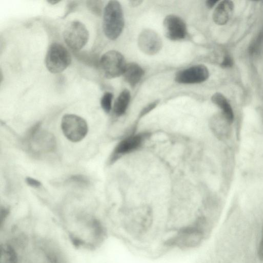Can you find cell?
Returning <instances> with one entry per match:
<instances>
[{
	"mask_svg": "<svg viewBox=\"0 0 263 263\" xmlns=\"http://www.w3.org/2000/svg\"><path fill=\"white\" fill-rule=\"evenodd\" d=\"M17 256L10 246L3 245L1 247L0 263H16Z\"/></svg>",
	"mask_w": 263,
	"mask_h": 263,
	"instance_id": "obj_16",
	"label": "cell"
},
{
	"mask_svg": "<svg viewBox=\"0 0 263 263\" xmlns=\"http://www.w3.org/2000/svg\"><path fill=\"white\" fill-rule=\"evenodd\" d=\"M26 182L28 185L34 188H39L42 185L40 181L30 177L26 178Z\"/></svg>",
	"mask_w": 263,
	"mask_h": 263,
	"instance_id": "obj_21",
	"label": "cell"
},
{
	"mask_svg": "<svg viewBox=\"0 0 263 263\" xmlns=\"http://www.w3.org/2000/svg\"><path fill=\"white\" fill-rule=\"evenodd\" d=\"M9 212V210L6 207H2L1 209L0 221L1 224H2L5 219L7 217Z\"/></svg>",
	"mask_w": 263,
	"mask_h": 263,
	"instance_id": "obj_25",
	"label": "cell"
},
{
	"mask_svg": "<svg viewBox=\"0 0 263 263\" xmlns=\"http://www.w3.org/2000/svg\"><path fill=\"white\" fill-rule=\"evenodd\" d=\"M142 3V1H129L130 5L133 7H136L140 5Z\"/></svg>",
	"mask_w": 263,
	"mask_h": 263,
	"instance_id": "obj_27",
	"label": "cell"
},
{
	"mask_svg": "<svg viewBox=\"0 0 263 263\" xmlns=\"http://www.w3.org/2000/svg\"><path fill=\"white\" fill-rule=\"evenodd\" d=\"M258 255L259 259L263 260V224L262 228L261 238L259 245Z\"/></svg>",
	"mask_w": 263,
	"mask_h": 263,
	"instance_id": "obj_24",
	"label": "cell"
},
{
	"mask_svg": "<svg viewBox=\"0 0 263 263\" xmlns=\"http://www.w3.org/2000/svg\"><path fill=\"white\" fill-rule=\"evenodd\" d=\"M145 135V134L133 135L121 141L114 149L110 158V162H113L119 156L138 148L143 142Z\"/></svg>",
	"mask_w": 263,
	"mask_h": 263,
	"instance_id": "obj_10",
	"label": "cell"
},
{
	"mask_svg": "<svg viewBox=\"0 0 263 263\" xmlns=\"http://www.w3.org/2000/svg\"><path fill=\"white\" fill-rule=\"evenodd\" d=\"M202 236V232L198 228H185L180 230L174 238L169 240L168 243L182 248L195 247L200 242Z\"/></svg>",
	"mask_w": 263,
	"mask_h": 263,
	"instance_id": "obj_8",
	"label": "cell"
},
{
	"mask_svg": "<svg viewBox=\"0 0 263 263\" xmlns=\"http://www.w3.org/2000/svg\"><path fill=\"white\" fill-rule=\"evenodd\" d=\"M63 39L67 46L72 51L77 52L87 43L89 32L82 22L72 21L65 28Z\"/></svg>",
	"mask_w": 263,
	"mask_h": 263,
	"instance_id": "obj_3",
	"label": "cell"
},
{
	"mask_svg": "<svg viewBox=\"0 0 263 263\" xmlns=\"http://www.w3.org/2000/svg\"><path fill=\"white\" fill-rule=\"evenodd\" d=\"M158 103L159 101L156 100L146 105L145 107H144L142 109V110L140 112L139 117L141 118L144 116V115L148 113L149 111H151L152 110H153L154 108H155L158 104Z\"/></svg>",
	"mask_w": 263,
	"mask_h": 263,
	"instance_id": "obj_20",
	"label": "cell"
},
{
	"mask_svg": "<svg viewBox=\"0 0 263 263\" xmlns=\"http://www.w3.org/2000/svg\"><path fill=\"white\" fill-rule=\"evenodd\" d=\"M67 181L82 186H87L89 183V180L85 176L81 175H72L67 179Z\"/></svg>",
	"mask_w": 263,
	"mask_h": 263,
	"instance_id": "obj_19",
	"label": "cell"
},
{
	"mask_svg": "<svg viewBox=\"0 0 263 263\" xmlns=\"http://www.w3.org/2000/svg\"><path fill=\"white\" fill-rule=\"evenodd\" d=\"M234 10V4L231 1L225 0L220 2L213 14L214 22L218 25L226 24L230 20Z\"/></svg>",
	"mask_w": 263,
	"mask_h": 263,
	"instance_id": "obj_12",
	"label": "cell"
},
{
	"mask_svg": "<svg viewBox=\"0 0 263 263\" xmlns=\"http://www.w3.org/2000/svg\"><path fill=\"white\" fill-rule=\"evenodd\" d=\"M88 9L96 16H100L102 13L103 2L102 1L95 0L87 1Z\"/></svg>",
	"mask_w": 263,
	"mask_h": 263,
	"instance_id": "obj_17",
	"label": "cell"
},
{
	"mask_svg": "<svg viewBox=\"0 0 263 263\" xmlns=\"http://www.w3.org/2000/svg\"><path fill=\"white\" fill-rule=\"evenodd\" d=\"M130 99V92L127 89L123 90L116 99L114 106V114L118 117L123 115L126 111Z\"/></svg>",
	"mask_w": 263,
	"mask_h": 263,
	"instance_id": "obj_15",
	"label": "cell"
},
{
	"mask_svg": "<svg viewBox=\"0 0 263 263\" xmlns=\"http://www.w3.org/2000/svg\"><path fill=\"white\" fill-rule=\"evenodd\" d=\"M71 56L69 51L62 45L53 43L49 47L46 57L45 65L52 73H59L64 71L70 64Z\"/></svg>",
	"mask_w": 263,
	"mask_h": 263,
	"instance_id": "obj_2",
	"label": "cell"
},
{
	"mask_svg": "<svg viewBox=\"0 0 263 263\" xmlns=\"http://www.w3.org/2000/svg\"><path fill=\"white\" fill-rule=\"evenodd\" d=\"M144 72L137 63H129L126 64L123 75L126 82L132 87H134L140 81Z\"/></svg>",
	"mask_w": 263,
	"mask_h": 263,
	"instance_id": "obj_13",
	"label": "cell"
},
{
	"mask_svg": "<svg viewBox=\"0 0 263 263\" xmlns=\"http://www.w3.org/2000/svg\"><path fill=\"white\" fill-rule=\"evenodd\" d=\"M99 65L107 79L115 78L123 74L126 66L124 56L116 50L105 52L101 57Z\"/></svg>",
	"mask_w": 263,
	"mask_h": 263,
	"instance_id": "obj_5",
	"label": "cell"
},
{
	"mask_svg": "<svg viewBox=\"0 0 263 263\" xmlns=\"http://www.w3.org/2000/svg\"><path fill=\"white\" fill-rule=\"evenodd\" d=\"M61 128L66 138L72 142L81 141L86 136L88 130L86 121L74 114H66L63 117Z\"/></svg>",
	"mask_w": 263,
	"mask_h": 263,
	"instance_id": "obj_4",
	"label": "cell"
},
{
	"mask_svg": "<svg viewBox=\"0 0 263 263\" xmlns=\"http://www.w3.org/2000/svg\"><path fill=\"white\" fill-rule=\"evenodd\" d=\"M48 2L51 4H55L57 3H58L59 2V1H48Z\"/></svg>",
	"mask_w": 263,
	"mask_h": 263,
	"instance_id": "obj_28",
	"label": "cell"
},
{
	"mask_svg": "<svg viewBox=\"0 0 263 263\" xmlns=\"http://www.w3.org/2000/svg\"><path fill=\"white\" fill-rule=\"evenodd\" d=\"M218 1L217 0H209L206 1V5L209 8H212Z\"/></svg>",
	"mask_w": 263,
	"mask_h": 263,
	"instance_id": "obj_26",
	"label": "cell"
},
{
	"mask_svg": "<svg viewBox=\"0 0 263 263\" xmlns=\"http://www.w3.org/2000/svg\"><path fill=\"white\" fill-rule=\"evenodd\" d=\"M212 101L222 110L223 116L226 121L231 124L234 120V113L232 108L226 97L219 92H216L212 96Z\"/></svg>",
	"mask_w": 263,
	"mask_h": 263,
	"instance_id": "obj_14",
	"label": "cell"
},
{
	"mask_svg": "<svg viewBox=\"0 0 263 263\" xmlns=\"http://www.w3.org/2000/svg\"><path fill=\"white\" fill-rule=\"evenodd\" d=\"M138 44L140 49L148 55H154L158 53L162 46L159 35L154 30L146 29L140 33Z\"/></svg>",
	"mask_w": 263,
	"mask_h": 263,
	"instance_id": "obj_7",
	"label": "cell"
},
{
	"mask_svg": "<svg viewBox=\"0 0 263 263\" xmlns=\"http://www.w3.org/2000/svg\"><path fill=\"white\" fill-rule=\"evenodd\" d=\"M233 61L232 58L229 55H226L222 61L221 66L223 68H229L233 65Z\"/></svg>",
	"mask_w": 263,
	"mask_h": 263,
	"instance_id": "obj_23",
	"label": "cell"
},
{
	"mask_svg": "<svg viewBox=\"0 0 263 263\" xmlns=\"http://www.w3.org/2000/svg\"><path fill=\"white\" fill-rule=\"evenodd\" d=\"M69 3L67 7L66 11L63 15V18L66 17V16H67L70 13L74 11L78 5L77 2L76 1H71Z\"/></svg>",
	"mask_w": 263,
	"mask_h": 263,
	"instance_id": "obj_22",
	"label": "cell"
},
{
	"mask_svg": "<svg viewBox=\"0 0 263 263\" xmlns=\"http://www.w3.org/2000/svg\"><path fill=\"white\" fill-rule=\"evenodd\" d=\"M209 76V72L207 67L199 64L178 71L175 79L179 83L195 84L206 81Z\"/></svg>",
	"mask_w": 263,
	"mask_h": 263,
	"instance_id": "obj_6",
	"label": "cell"
},
{
	"mask_svg": "<svg viewBox=\"0 0 263 263\" xmlns=\"http://www.w3.org/2000/svg\"><path fill=\"white\" fill-rule=\"evenodd\" d=\"M31 143V148L35 152H50L55 146L54 136L46 131L39 129L33 136L26 139Z\"/></svg>",
	"mask_w": 263,
	"mask_h": 263,
	"instance_id": "obj_11",
	"label": "cell"
},
{
	"mask_svg": "<svg viewBox=\"0 0 263 263\" xmlns=\"http://www.w3.org/2000/svg\"><path fill=\"white\" fill-rule=\"evenodd\" d=\"M103 16L104 34L109 40H116L120 36L124 26L120 3L117 1H109L104 8Z\"/></svg>",
	"mask_w": 263,
	"mask_h": 263,
	"instance_id": "obj_1",
	"label": "cell"
},
{
	"mask_svg": "<svg viewBox=\"0 0 263 263\" xmlns=\"http://www.w3.org/2000/svg\"><path fill=\"white\" fill-rule=\"evenodd\" d=\"M113 95L110 92H106L102 96L101 99V106L103 110L108 113L111 109L112 100Z\"/></svg>",
	"mask_w": 263,
	"mask_h": 263,
	"instance_id": "obj_18",
	"label": "cell"
},
{
	"mask_svg": "<svg viewBox=\"0 0 263 263\" xmlns=\"http://www.w3.org/2000/svg\"><path fill=\"white\" fill-rule=\"evenodd\" d=\"M164 33L166 37L173 41L183 39L186 34V26L184 21L175 15L166 16L163 21Z\"/></svg>",
	"mask_w": 263,
	"mask_h": 263,
	"instance_id": "obj_9",
	"label": "cell"
}]
</instances>
